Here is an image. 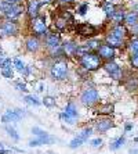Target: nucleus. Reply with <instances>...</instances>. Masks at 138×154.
Instances as JSON below:
<instances>
[{
    "instance_id": "1a4fd4ad",
    "label": "nucleus",
    "mask_w": 138,
    "mask_h": 154,
    "mask_svg": "<svg viewBox=\"0 0 138 154\" xmlns=\"http://www.w3.org/2000/svg\"><path fill=\"white\" fill-rule=\"evenodd\" d=\"M112 128H115V122L110 118H108V117L99 118L98 121L95 122V125H94V129H95L98 133H105Z\"/></svg>"
},
{
    "instance_id": "3c124183",
    "label": "nucleus",
    "mask_w": 138,
    "mask_h": 154,
    "mask_svg": "<svg viewBox=\"0 0 138 154\" xmlns=\"http://www.w3.org/2000/svg\"><path fill=\"white\" fill-rule=\"evenodd\" d=\"M134 11H135V13H137V14H138V3L135 4V7H134Z\"/></svg>"
},
{
    "instance_id": "20e7f679",
    "label": "nucleus",
    "mask_w": 138,
    "mask_h": 154,
    "mask_svg": "<svg viewBox=\"0 0 138 154\" xmlns=\"http://www.w3.org/2000/svg\"><path fill=\"white\" fill-rule=\"evenodd\" d=\"M99 101V92L95 88H86L80 94V103L84 107H92Z\"/></svg>"
},
{
    "instance_id": "72a5a7b5",
    "label": "nucleus",
    "mask_w": 138,
    "mask_h": 154,
    "mask_svg": "<svg viewBox=\"0 0 138 154\" xmlns=\"http://www.w3.org/2000/svg\"><path fill=\"white\" fill-rule=\"evenodd\" d=\"M15 89L19 90V92H28V86H26V83L25 82H15Z\"/></svg>"
},
{
    "instance_id": "09e8293b",
    "label": "nucleus",
    "mask_w": 138,
    "mask_h": 154,
    "mask_svg": "<svg viewBox=\"0 0 138 154\" xmlns=\"http://www.w3.org/2000/svg\"><path fill=\"white\" fill-rule=\"evenodd\" d=\"M60 2H62V3H72L73 0H60Z\"/></svg>"
},
{
    "instance_id": "aec40b11",
    "label": "nucleus",
    "mask_w": 138,
    "mask_h": 154,
    "mask_svg": "<svg viewBox=\"0 0 138 154\" xmlns=\"http://www.w3.org/2000/svg\"><path fill=\"white\" fill-rule=\"evenodd\" d=\"M124 143H126V137H124V136H119L117 139H115V140H112V142H110L109 149L112 151H116V150H119V149H122V147L124 146Z\"/></svg>"
},
{
    "instance_id": "c756f323",
    "label": "nucleus",
    "mask_w": 138,
    "mask_h": 154,
    "mask_svg": "<svg viewBox=\"0 0 138 154\" xmlns=\"http://www.w3.org/2000/svg\"><path fill=\"white\" fill-rule=\"evenodd\" d=\"M99 45H101V43H99V40H98V39H89V42L86 43V46H87V47L90 49V51L97 50V49L99 47Z\"/></svg>"
},
{
    "instance_id": "bb28decb",
    "label": "nucleus",
    "mask_w": 138,
    "mask_h": 154,
    "mask_svg": "<svg viewBox=\"0 0 138 154\" xmlns=\"http://www.w3.org/2000/svg\"><path fill=\"white\" fill-rule=\"evenodd\" d=\"M126 88H127L128 90L138 89V79L135 78V76H130V79L126 82Z\"/></svg>"
},
{
    "instance_id": "de8ad7c7",
    "label": "nucleus",
    "mask_w": 138,
    "mask_h": 154,
    "mask_svg": "<svg viewBox=\"0 0 138 154\" xmlns=\"http://www.w3.org/2000/svg\"><path fill=\"white\" fill-rule=\"evenodd\" d=\"M3 58H4V53H3V50L0 49V61L3 60Z\"/></svg>"
},
{
    "instance_id": "39448f33",
    "label": "nucleus",
    "mask_w": 138,
    "mask_h": 154,
    "mask_svg": "<svg viewBox=\"0 0 138 154\" xmlns=\"http://www.w3.org/2000/svg\"><path fill=\"white\" fill-rule=\"evenodd\" d=\"M31 28L32 32L35 33V36L40 38V36H46L47 33V24H46V18L43 15H36L32 18L31 21Z\"/></svg>"
},
{
    "instance_id": "f3484780",
    "label": "nucleus",
    "mask_w": 138,
    "mask_h": 154,
    "mask_svg": "<svg viewBox=\"0 0 138 154\" xmlns=\"http://www.w3.org/2000/svg\"><path fill=\"white\" fill-rule=\"evenodd\" d=\"M39 8H40V4L37 0H32V2H29L28 4V14L31 18L36 17V15H39Z\"/></svg>"
},
{
    "instance_id": "f704fd0d",
    "label": "nucleus",
    "mask_w": 138,
    "mask_h": 154,
    "mask_svg": "<svg viewBox=\"0 0 138 154\" xmlns=\"http://www.w3.org/2000/svg\"><path fill=\"white\" fill-rule=\"evenodd\" d=\"M7 67H11V58L4 57L3 60L0 61V69H1V68H7Z\"/></svg>"
},
{
    "instance_id": "b1692460",
    "label": "nucleus",
    "mask_w": 138,
    "mask_h": 154,
    "mask_svg": "<svg viewBox=\"0 0 138 154\" xmlns=\"http://www.w3.org/2000/svg\"><path fill=\"white\" fill-rule=\"evenodd\" d=\"M102 10H104V13H105L106 17L110 18L112 15H113V13H115V4L109 3V2H105L104 6H102Z\"/></svg>"
},
{
    "instance_id": "9b49d317",
    "label": "nucleus",
    "mask_w": 138,
    "mask_h": 154,
    "mask_svg": "<svg viewBox=\"0 0 138 154\" xmlns=\"http://www.w3.org/2000/svg\"><path fill=\"white\" fill-rule=\"evenodd\" d=\"M22 13H24V6L18 3V4H11L8 10L4 13V15H6L7 20H17Z\"/></svg>"
},
{
    "instance_id": "dca6fc26",
    "label": "nucleus",
    "mask_w": 138,
    "mask_h": 154,
    "mask_svg": "<svg viewBox=\"0 0 138 154\" xmlns=\"http://www.w3.org/2000/svg\"><path fill=\"white\" fill-rule=\"evenodd\" d=\"M78 46L79 45H76L75 42H66L62 46V49H64V54L65 56H76V51H78Z\"/></svg>"
},
{
    "instance_id": "473e14b6",
    "label": "nucleus",
    "mask_w": 138,
    "mask_h": 154,
    "mask_svg": "<svg viewBox=\"0 0 138 154\" xmlns=\"http://www.w3.org/2000/svg\"><path fill=\"white\" fill-rule=\"evenodd\" d=\"M32 133L35 135L36 137H39V136H43V135H46V131H43V129H40L39 126H33L32 128Z\"/></svg>"
},
{
    "instance_id": "8fccbe9b",
    "label": "nucleus",
    "mask_w": 138,
    "mask_h": 154,
    "mask_svg": "<svg viewBox=\"0 0 138 154\" xmlns=\"http://www.w3.org/2000/svg\"><path fill=\"white\" fill-rule=\"evenodd\" d=\"M130 154H138V150H130Z\"/></svg>"
},
{
    "instance_id": "e433bc0d",
    "label": "nucleus",
    "mask_w": 138,
    "mask_h": 154,
    "mask_svg": "<svg viewBox=\"0 0 138 154\" xmlns=\"http://www.w3.org/2000/svg\"><path fill=\"white\" fill-rule=\"evenodd\" d=\"M130 63H131V67H133V68L138 69V54H133V56H131Z\"/></svg>"
},
{
    "instance_id": "4468645a",
    "label": "nucleus",
    "mask_w": 138,
    "mask_h": 154,
    "mask_svg": "<svg viewBox=\"0 0 138 154\" xmlns=\"http://www.w3.org/2000/svg\"><path fill=\"white\" fill-rule=\"evenodd\" d=\"M78 31H79V33H80L81 36H87V38L94 36L95 35V32H97V29L94 28L91 24H81V25H79Z\"/></svg>"
},
{
    "instance_id": "a18cd8bd",
    "label": "nucleus",
    "mask_w": 138,
    "mask_h": 154,
    "mask_svg": "<svg viewBox=\"0 0 138 154\" xmlns=\"http://www.w3.org/2000/svg\"><path fill=\"white\" fill-rule=\"evenodd\" d=\"M6 2H7V3H10V4H18L21 0H6Z\"/></svg>"
},
{
    "instance_id": "9d476101",
    "label": "nucleus",
    "mask_w": 138,
    "mask_h": 154,
    "mask_svg": "<svg viewBox=\"0 0 138 154\" xmlns=\"http://www.w3.org/2000/svg\"><path fill=\"white\" fill-rule=\"evenodd\" d=\"M97 54H98L101 60H113L115 57V49L109 45H99V47L97 49Z\"/></svg>"
},
{
    "instance_id": "4be33fe9",
    "label": "nucleus",
    "mask_w": 138,
    "mask_h": 154,
    "mask_svg": "<svg viewBox=\"0 0 138 154\" xmlns=\"http://www.w3.org/2000/svg\"><path fill=\"white\" fill-rule=\"evenodd\" d=\"M24 101L26 104H29V106H35V107H39L40 104H42V101L36 96H33V94H26V96L24 97Z\"/></svg>"
},
{
    "instance_id": "58836bf2",
    "label": "nucleus",
    "mask_w": 138,
    "mask_h": 154,
    "mask_svg": "<svg viewBox=\"0 0 138 154\" xmlns=\"http://www.w3.org/2000/svg\"><path fill=\"white\" fill-rule=\"evenodd\" d=\"M29 146L31 147H39V146H42V143H40V140L36 137V139H33V140H29Z\"/></svg>"
},
{
    "instance_id": "2eb2a0df",
    "label": "nucleus",
    "mask_w": 138,
    "mask_h": 154,
    "mask_svg": "<svg viewBox=\"0 0 138 154\" xmlns=\"http://www.w3.org/2000/svg\"><path fill=\"white\" fill-rule=\"evenodd\" d=\"M106 45H109V46H112L113 49H116V47H122V46H123L124 40L116 38V36L112 35V33H108V35H106Z\"/></svg>"
},
{
    "instance_id": "7ed1b4c3",
    "label": "nucleus",
    "mask_w": 138,
    "mask_h": 154,
    "mask_svg": "<svg viewBox=\"0 0 138 154\" xmlns=\"http://www.w3.org/2000/svg\"><path fill=\"white\" fill-rule=\"evenodd\" d=\"M50 75L54 81H65L68 76V63L65 60L55 61L50 68Z\"/></svg>"
},
{
    "instance_id": "c03bdc74",
    "label": "nucleus",
    "mask_w": 138,
    "mask_h": 154,
    "mask_svg": "<svg viewBox=\"0 0 138 154\" xmlns=\"http://www.w3.org/2000/svg\"><path fill=\"white\" fill-rule=\"evenodd\" d=\"M37 2H39L40 6H43V4H48V3H51L53 0H37Z\"/></svg>"
},
{
    "instance_id": "cd10ccee",
    "label": "nucleus",
    "mask_w": 138,
    "mask_h": 154,
    "mask_svg": "<svg viewBox=\"0 0 138 154\" xmlns=\"http://www.w3.org/2000/svg\"><path fill=\"white\" fill-rule=\"evenodd\" d=\"M4 129H6V132H7L8 135H10V137H11V139H13V140H15V142H18V140L21 139V137H19V135H18V133H17V131H15V129L13 128V126H10V125H6V128H4Z\"/></svg>"
},
{
    "instance_id": "c85d7f7f",
    "label": "nucleus",
    "mask_w": 138,
    "mask_h": 154,
    "mask_svg": "<svg viewBox=\"0 0 138 154\" xmlns=\"http://www.w3.org/2000/svg\"><path fill=\"white\" fill-rule=\"evenodd\" d=\"M54 24H55V26H57L58 29H64L65 26H66L68 21H66V18H64L62 15H61V17H57L55 20H54Z\"/></svg>"
},
{
    "instance_id": "393cba45",
    "label": "nucleus",
    "mask_w": 138,
    "mask_h": 154,
    "mask_svg": "<svg viewBox=\"0 0 138 154\" xmlns=\"http://www.w3.org/2000/svg\"><path fill=\"white\" fill-rule=\"evenodd\" d=\"M124 17H126V13L124 11H122V10H115V13H113V15H112V21L113 22H116V24H120V22H123L124 21Z\"/></svg>"
},
{
    "instance_id": "4c0bfd02",
    "label": "nucleus",
    "mask_w": 138,
    "mask_h": 154,
    "mask_svg": "<svg viewBox=\"0 0 138 154\" xmlns=\"http://www.w3.org/2000/svg\"><path fill=\"white\" fill-rule=\"evenodd\" d=\"M101 146H102V139H101V137H97V139L91 140V147L98 149V147H101Z\"/></svg>"
},
{
    "instance_id": "7c9ffc66",
    "label": "nucleus",
    "mask_w": 138,
    "mask_h": 154,
    "mask_svg": "<svg viewBox=\"0 0 138 154\" xmlns=\"http://www.w3.org/2000/svg\"><path fill=\"white\" fill-rule=\"evenodd\" d=\"M0 72H1V75H3L4 78H7V79H13V78H14V72H13V68H11V67L1 68V69H0Z\"/></svg>"
},
{
    "instance_id": "6e6552de",
    "label": "nucleus",
    "mask_w": 138,
    "mask_h": 154,
    "mask_svg": "<svg viewBox=\"0 0 138 154\" xmlns=\"http://www.w3.org/2000/svg\"><path fill=\"white\" fill-rule=\"evenodd\" d=\"M24 115H25V112L22 110H19V108H17V110H7V111L4 112L3 117H1V122H4V124L18 122V121H21Z\"/></svg>"
},
{
    "instance_id": "ddd939ff",
    "label": "nucleus",
    "mask_w": 138,
    "mask_h": 154,
    "mask_svg": "<svg viewBox=\"0 0 138 154\" xmlns=\"http://www.w3.org/2000/svg\"><path fill=\"white\" fill-rule=\"evenodd\" d=\"M25 47L31 53H36L40 49V42L37 39V36H29L26 39V42H25Z\"/></svg>"
},
{
    "instance_id": "37998d69",
    "label": "nucleus",
    "mask_w": 138,
    "mask_h": 154,
    "mask_svg": "<svg viewBox=\"0 0 138 154\" xmlns=\"http://www.w3.org/2000/svg\"><path fill=\"white\" fill-rule=\"evenodd\" d=\"M11 151V149H0V154H10Z\"/></svg>"
},
{
    "instance_id": "a878e982",
    "label": "nucleus",
    "mask_w": 138,
    "mask_h": 154,
    "mask_svg": "<svg viewBox=\"0 0 138 154\" xmlns=\"http://www.w3.org/2000/svg\"><path fill=\"white\" fill-rule=\"evenodd\" d=\"M42 104H44L47 108H53V107H55L57 100H55V97H53V96H44L42 100Z\"/></svg>"
},
{
    "instance_id": "f257e3e1",
    "label": "nucleus",
    "mask_w": 138,
    "mask_h": 154,
    "mask_svg": "<svg viewBox=\"0 0 138 154\" xmlns=\"http://www.w3.org/2000/svg\"><path fill=\"white\" fill-rule=\"evenodd\" d=\"M79 58H80V65L89 72L97 71L101 67V57L94 51H89Z\"/></svg>"
},
{
    "instance_id": "49530a36",
    "label": "nucleus",
    "mask_w": 138,
    "mask_h": 154,
    "mask_svg": "<svg viewBox=\"0 0 138 154\" xmlns=\"http://www.w3.org/2000/svg\"><path fill=\"white\" fill-rule=\"evenodd\" d=\"M43 90H44V85H43V83H40V85L37 86V92H43Z\"/></svg>"
},
{
    "instance_id": "864d4df0",
    "label": "nucleus",
    "mask_w": 138,
    "mask_h": 154,
    "mask_svg": "<svg viewBox=\"0 0 138 154\" xmlns=\"http://www.w3.org/2000/svg\"><path fill=\"white\" fill-rule=\"evenodd\" d=\"M134 142H135V143H138V137H135V139H134Z\"/></svg>"
},
{
    "instance_id": "f03ea898",
    "label": "nucleus",
    "mask_w": 138,
    "mask_h": 154,
    "mask_svg": "<svg viewBox=\"0 0 138 154\" xmlns=\"http://www.w3.org/2000/svg\"><path fill=\"white\" fill-rule=\"evenodd\" d=\"M58 117H60L65 124H68V125H75L79 118L78 106H76L73 101H68L64 108V111H61L60 114H58Z\"/></svg>"
},
{
    "instance_id": "f8f14e48",
    "label": "nucleus",
    "mask_w": 138,
    "mask_h": 154,
    "mask_svg": "<svg viewBox=\"0 0 138 154\" xmlns=\"http://www.w3.org/2000/svg\"><path fill=\"white\" fill-rule=\"evenodd\" d=\"M46 46L51 50L61 46V38L58 33H46Z\"/></svg>"
},
{
    "instance_id": "79ce46f5",
    "label": "nucleus",
    "mask_w": 138,
    "mask_h": 154,
    "mask_svg": "<svg viewBox=\"0 0 138 154\" xmlns=\"http://www.w3.org/2000/svg\"><path fill=\"white\" fill-rule=\"evenodd\" d=\"M131 129H133V122H127V124L124 125V132L127 133V132H130Z\"/></svg>"
},
{
    "instance_id": "5701e85b",
    "label": "nucleus",
    "mask_w": 138,
    "mask_h": 154,
    "mask_svg": "<svg viewBox=\"0 0 138 154\" xmlns=\"http://www.w3.org/2000/svg\"><path fill=\"white\" fill-rule=\"evenodd\" d=\"M124 21H126V24H128L130 26H133L134 24H137V22H138V14L135 13V11H131V13L126 14Z\"/></svg>"
},
{
    "instance_id": "0eeeda50",
    "label": "nucleus",
    "mask_w": 138,
    "mask_h": 154,
    "mask_svg": "<svg viewBox=\"0 0 138 154\" xmlns=\"http://www.w3.org/2000/svg\"><path fill=\"white\" fill-rule=\"evenodd\" d=\"M104 69H105V71L109 74L110 78L115 79V81H119V79L123 78V71H122V68L112 60L108 61V63L104 65Z\"/></svg>"
},
{
    "instance_id": "412c9836",
    "label": "nucleus",
    "mask_w": 138,
    "mask_h": 154,
    "mask_svg": "<svg viewBox=\"0 0 138 154\" xmlns=\"http://www.w3.org/2000/svg\"><path fill=\"white\" fill-rule=\"evenodd\" d=\"M92 131H94V128H91V126H87V128H84L80 133H79L78 137L81 140V142H83V143H86V142L90 139V136L92 135Z\"/></svg>"
},
{
    "instance_id": "423d86ee",
    "label": "nucleus",
    "mask_w": 138,
    "mask_h": 154,
    "mask_svg": "<svg viewBox=\"0 0 138 154\" xmlns=\"http://www.w3.org/2000/svg\"><path fill=\"white\" fill-rule=\"evenodd\" d=\"M18 32V25L15 20H6L0 24V33L3 36H14Z\"/></svg>"
},
{
    "instance_id": "2f4dec72",
    "label": "nucleus",
    "mask_w": 138,
    "mask_h": 154,
    "mask_svg": "<svg viewBox=\"0 0 138 154\" xmlns=\"http://www.w3.org/2000/svg\"><path fill=\"white\" fill-rule=\"evenodd\" d=\"M13 64H14V67H15V69L17 71H19V72H22L24 71V68H25V64H24V61L21 60V58H14L13 60Z\"/></svg>"
},
{
    "instance_id": "a211bd4d",
    "label": "nucleus",
    "mask_w": 138,
    "mask_h": 154,
    "mask_svg": "<svg viewBox=\"0 0 138 154\" xmlns=\"http://www.w3.org/2000/svg\"><path fill=\"white\" fill-rule=\"evenodd\" d=\"M113 111H115V106L110 103L102 104V106H99L97 108V112L101 115H110V114H113Z\"/></svg>"
},
{
    "instance_id": "6ab92c4d",
    "label": "nucleus",
    "mask_w": 138,
    "mask_h": 154,
    "mask_svg": "<svg viewBox=\"0 0 138 154\" xmlns=\"http://www.w3.org/2000/svg\"><path fill=\"white\" fill-rule=\"evenodd\" d=\"M112 35H115L116 38H119V39H123L126 38V35H127V29L124 28L122 24H116V26H115L113 29H112Z\"/></svg>"
},
{
    "instance_id": "ea45409f",
    "label": "nucleus",
    "mask_w": 138,
    "mask_h": 154,
    "mask_svg": "<svg viewBox=\"0 0 138 154\" xmlns=\"http://www.w3.org/2000/svg\"><path fill=\"white\" fill-rule=\"evenodd\" d=\"M31 72H32V67H29V65H25V68H24V71L21 72L24 76H29L31 75Z\"/></svg>"
},
{
    "instance_id": "a19ab883",
    "label": "nucleus",
    "mask_w": 138,
    "mask_h": 154,
    "mask_svg": "<svg viewBox=\"0 0 138 154\" xmlns=\"http://www.w3.org/2000/svg\"><path fill=\"white\" fill-rule=\"evenodd\" d=\"M131 33H133L134 36H138V22L131 26Z\"/></svg>"
},
{
    "instance_id": "603ef678",
    "label": "nucleus",
    "mask_w": 138,
    "mask_h": 154,
    "mask_svg": "<svg viewBox=\"0 0 138 154\" xmlns=\"http://www.w3.org/2000/svg\"><path fill=\"white\" fill-rule=\"evenodd\" d=\"M0 149H6V144H4V143H0Z\"/></svg>"
},
{
    "instance_id": "c9c22d12",
    "label": "nucleus",
    "mask_w": 138,
    "mask_h": 154,
    "mask_svg": "<svg viewBox=\"0 0 138 154\" xmlns=\"http://www.w3.org/2000/svg\"><path fill=\"white\" fill-rule=\"evenodd\" d=\"M78 11H79V14H80V15H84L86 13L89 11V4H87V3L80 4V6H79V8H78Z\"/></svg>"
}]
</instances>
